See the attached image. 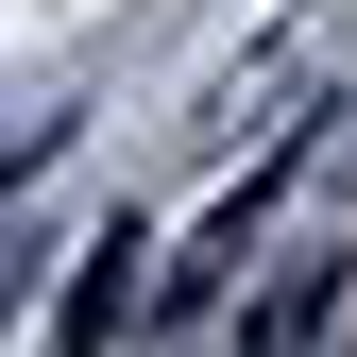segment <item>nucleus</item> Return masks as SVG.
I'll list each match as a JSON object with an SVG mask.
<instances>
[{"label": "nucleus", "mask_w": 357, "mask_h": 357, "mask_svg": "<svg viewBox=\"0 0 357 357\" xmlns=\"http://www.w3.org/2000/svg\"><path fill=\"white\" fill-rule=\"evenodd\" d=\"M324 324H340V255H273V289L238 306V357H306Z\"/></svg>", "instance_id": "1"}, {"label": "nucleus", "mask_w": 357, "mask_h": 357, "mask_svg": "<svg viewBox=\"0 0 357 357\" xmlns=\"http://www.w3.org/2000/svg\"><path fill=\"white\" fill-rule=\"evenodd\" d=\"M137 306H153V289H137V221H119V238H85V273H68V324H52V357H102L119 324H137Z\"/></svg>", "instance_id": "2"}]
</instances>
